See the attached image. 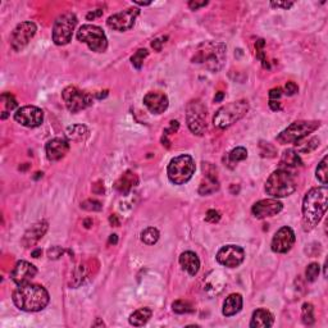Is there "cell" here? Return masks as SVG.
Masks as SVG:
<instances>
[{"instance_id":"obj_38","label":"cell","mask_w":328,"mask_h":328,"mask_svg":"<svg viewBox=\"0 0 328 328\" xmlns=\"http://www.w3.org/2000/svg\"><path fill=\"white\" fill-rule=\"evenodd\" d=\"M319 272H320L319 264H318V263H310V264L308 265V268H306V272H305L306 279H308L309 282H314L315 279L318 278V276H319Z\"/></svg>"},{"instance_id":"obj_19","label":"cell","mask_w":328,"mask_h":328,"mask_svg":"<svg viewBox=\"0 0 328 328\" xmlns=\"http://www.w3.org/2000/svg\"><path fill=\"white\" fill-rule=\"evenodd\" d=\"M144 104L153 114H162L167 111L169 105L168 97L163 92L158 91H150L144 97Z\"/></svg>"},{"instance_id":"obj_24","label":"cell","mask_w":328,"mask_h":328,"mask_svg":"<svg viewBox=\"0 0 328 328\" xmlns=\"http://www.w3.org/2000/svg\"><path fill=\"white\" fill-rule=\"evenodd\" d=\"M241 309H243V296L240 294H231L224 300L222 313L224 317H232V315L238 314Z\"/></svg>"},{"instance_id":"obj_20","label":"cell","mask_w":328,"mask_h":328,"mask_svg":"<svg viewBox=\"0 0 328 328\" xmlns=\"http://www.w3.org/2000/svg\"><path fill=\"white\" fill-rule=\"evenodd\" d=\"M69 150L68 141L63 140V138H53L45 147V153H46V158L50 162H57L61 160L62 158L66 157V154Z\"/></svg>"},{"instance_id":"obj_41","label":"cell","mask_w":328,"mask_h":328,"mask_svg":"<svg viewBox=\"0 0 328 328\" xmlns=\"http://www.w3.org/2000/svg\"><path fill=\"white\" fill-rule=\"evenodd\" d=\"M63 253L64 250L61 246H53L52 249L48 250V257H49L50 259H58V258H61L62 255H63Z\"/></svg>"},{"instance_id":"obj_1","label":"cell","mask_w":328,"mask_h":328,"mask_svg":"<svg viewBox=\"0 0 328 328\" xmlns=\"http://www.w3.org/2000/svg\"><path fill=\"white\" fill-rule=\"evenodd\" d=\"M328 190L325 186L309 190L303 200V228L309 232L322 221L327 210Z\"/></svg>"},{"instance_id":"obj_52","label":"cell","mask_w":328,"mask_h":328,"mask_svg":"<svg viewBox=\"0 0 328 328\" xmlns=\"http://www.w3.org/2000/svg\"><path fill=\"white\" fill-rule=\"evenodd\" d=\"M117 243H118V236H117V235H111V238H109V244L116 245Z\"/></svg>"},{"instance_id":"obj_6","label":"cell","mask_w":328,"mask_h":328,"mask_svg":"<svg viewBox=\"0 0 328 328\" xmlns=\"http://www.w3.org/2000/svg\"><path fill=\"white\" fill-rule=\"evenodd\" d=\"M195 173V162L193 157L188 154H182L173 158L169 162L167 174L172 183L174 185H185L190 181Z\"/></svg>"},{"instance_id":"obj_39","label":"cell","mask_w":328,"mask_h":328,"mask_svg":"<svg viewBox=\"0 0 328 328\" xmlns=\"http://www.w3.org/2000/svg\"><path fill=\"white\" fill-rule=\"evenodd\" d=\"M81 208L85 210H88V212H99V210H102L103 205L100 204L99 202H97V200L88 199V200H86V202H83L82 204H81Z\"/></svg>"},{"instance_id":"obj_2","label":"cell","mask_w":328,"mask_h":328,"mask_svg":"<svg viewBox=\"0 0 328 328\" xmlns=\"http://www.w3.org/2000/svg\"><path fill=\"white\" fill-rule=\"evenodd\" d=\"M50 296L46 289L40 285H20L13 293V303L20 310L28 313L40 312L46 308Z\"/></svg>"},{"instance_id":"obj_42","label":"cell","mask_w":328,"mask_h":328,"mask_svg":"<svg viewBox=\"0 0 328 328\" xmlns=\"http://www.w3.org/2000/svg\"><path fill=\"white\" fill-rule=\"evenodd\" d=\"M298 91H299V87L295 82H287L286 86H285V92H286V95H289V97L295 95Z\"/></svg>"},{"instance_id":"obj_50","label":"cell","mask_w":328,"mask_h":328,"mask_svg":"<svg viewBox=\"0 0 328 328\" xmlns=\"http://www.w3.org/2000/svg\"><path fill=\"white\" fill-rule=\"evenodd\" d=\"M109 222H111V224H113L114 227L119 226V221H118V218H117L116 214L111 215V218H109Z\"/></svg>"},{"instance_id":"obj_55","label":"cell","mask_w":328,"mask_h":328,"mask_svg":"<svg viewBox=\"0 0 328 328\" xmlns=\"http://www.w3.org/2000/svg\"><path fill=\"white\" fill-rule=\"evenodd\" d=\"M92 325H94V327H97V325H104V323H103L102 320H100V319H98L97 322H95L94 324H92Z\"/></svg>"},{"instance_id":"obj_43","label":"cell","mask_w":328,"mask_h":328,"mask_svg":"<svg viewBox=\"0 0 328 328\" xmlns=\"http://www.w3.org/2000/svg\"><path fill=\"white\" fill-rule=\"evenodd\" d=\"M270 6L273 8H282V9H289L294 6L293 2H272Z\"/></svg>"},{"instance_id":"obj_48","label":"cell","mask_w":328,"mask_h":328,"mask_svg":"<svg viewBox=\"0 0 328 328\" xmlns=\"http://www.w3.org/2000/svg\"><path fill=\"white\" fill-rule=\"evenodd\" d=\"M269 107L272 111H279L281 109V103L278 100H269Z\"/></svg>"},{"instance_id":"obj_53","label":"cell","mask_w":328,"mask_h":328,"mask_svg":"<svg viewBox=\"0 0 328 328\" xmlns=\"http://www.w3.org/2000/svg\"><path fill=\"white\" fill-rule=\"evenodd\" d=\"M31 255H32L33 258H39L40 255H41V249H36V250H33L32 253H31Z\"/></svg>"},{"instance_id":"obj_46","label":"cell","mask_w":328,"mask_h":328,"mask_svg":"<svg viewBox=\"0 0 328 328\" xmlns=\"http://www.w3.org/2000/svg\"><path fill=\"white\" fill-rule=\"evenodd\" d=\"M208 4V2H190L189 3V7H190L193 11H196V9L202 8V7H205Z\"/></svg>"},{"instance_id":"obj_4","label":"cell","mask_w":328,"mask_h":328,"mask_svg":"<svg viewBox=\"0 0 328 328\" xmlns=\"http://www.w3.org/2000/svg\"><path fill=\"white\" fill-rule=\"evenodd\" d=\"M296 189H298V182L295 176L284 168L273 172L265 182V191L268 195L274 199L290 196L295 193Z\"/></svg>"},{"instance_id":"obj_32","label":"cell","mask_w":328,"mask_h":328,"mask_svg":"<svg viewBox=\"0 0 328 328\" xmlns=\"http://www.w3.org/2000/svg\"><path fill=\"white\" fill-rule=\"evenodd\" d=\"M327 163H328V157L325 155L322 159V162L318 164L317 171H315V176H317L318 181L322 183V185H327L328 182V168H327Z\"/></svg>"},{"instance_id":"obj_18","label":"cell","mask_w":328,"mask_h":328,"mask_svg":"<svg viewBox=\"0 0 328 328\" xmlns=\"http://www.w3.org/2000/svg\"><path fill=\"white\" fill-rule=\"evenodd\" d=\"M284 208V204L278 202L277 199H265V200H260V202L255 203L253 205L254 217L258 219H263L267 217H273V215L278 214Z\"/></svg>"},{"instance_id":"obj_28","label":"cell","mask_w":328,"mask_h":328,"mask_svg":"<svg viewBox=\"0 0 328 328\" xmlns=\"http://www.w3.org/2000/svg\"><path fill=\"white\" fill-rule=\"evenodd\" d=\"M88 128L83 124H73L66 131L67 137L72 141H85L88 137Z\"/></svg>"},{"instance_id":"obj_17","label":"cell","mask_w":328,"mask_h":328,"mask_svg":"<svg viewBox=\"0 0 328 328\" xmlns=\"http://www.w3.org/2000/svg\"><path fill=\"white\" fill-rule=\"evenodd\" d=\"M36 274H37V269L35 265L26 260H21L14 265L13 270L11 272V279L20 286V285L30 284Z\"/></svg>"},{"instance_id":"obj_47","label":"cell","mask_w":328,"mask_h":328,"mask_svg":"<svg viewBox=\"0 0 328 328\" xmlns=\"http://www.w3.org/2000/svg\"><path fill=\"white\" fill-rule=\"evenodd\" d=\"M100 16H103V11L102 9H98V11H92L90 12V13H87L86 18H87L88 21H91V20H95V18H98V17Z\"/></svg>"},{"instance_id":"obj_25","label":"cell","mask_w":328,"mask_h":328,"mask_svg":"<svg viewBox=\"0 0 328 328\" xmlns=\"http://www.w3.org/2000/svg\"><path fill=\"white\" fill-rule=\"evenodd\" d=\"M137 183H138L137 176H136L133 172L127 171L126 173H124L123 176H121V178L116 182L114 188H116V190L118 191V193L123 194V195H127V194L130 193V191L132 190Z\"/></svg>"},{"instance_id":"obj_11","label":"cell","mask_w":328,"mask_h":328,"mask_svg":"<svg viewBox=\"0 0 328 328\" xmlns=\"http://www.w3.org/2000/svg\"><path fill=\"white\" fill-rule=\"evenodd\" d=\"M66 107L72 113H77V112L83 111L87 107L92 104V97L85 91L75 87V86H68L62 92Z\"/></svg>"},{"instance_id":"obj_13","label":"cell","mask_w":328,"mask_h":328,"mask_svg":"<svg viewBox=\"0 0 328 328\" xmlns=\"http://www.w3.org/2000/svg\"><path fill=\"white\" fill-rule=\"evenodd\" d=\"M138 13H140V11L137 8H128L126 11L113 14V16L108 18V27L114 31H118V32L131 30L135 26Z\"/></svg>"},{"instance_id":"obj_33","label":"cell","mask_w":328,"mask_h":328,"mask_svg":"<svg viewBox=\"0 0 328 328\" xmlns=\"http://www.w3.org/2000/svg\"><path fill=\"white\" fill-rule=\"evenodd\" d=\"M301 318H303L304 324L312 325L314 323V308L310 303L303 304L301 309Z\"/></svg>"},{"instance_id":"obj_16","label":"cell","mask_w":328,"mask_h":328,"mask_svg":"<svg viewBox=\"0 0 328 328\" xmlns=\"http://www.w3.org/2000/svg\"><path fill=\"white\" fill-rule=\"evenodd\" d=\"M295 232L293 231V228L285 226L282 228H279L276 232V235L273 236L272 245L270 246H272V250L274 253L285 254L291 250V248L295 244Z\"/></svg>"},{"instance_id":"obj_29","label":"cell","mask_w":328,"mask_h":328,"mask_svg":"<svg viewBox=\"0 0 328 328\" xmlns=\"http://www.w3.org/2000/svg\"><path fill=\"white\" fill-rule=\"evenodd\" d=\"M281 167H287V168H294V167L303 166L300 157L294 149L285 150L281 157Z\"/></svg>"},{"instance_id":"obj_49","label":"cell","mask_w":328,"mask_h":328,"mask_svg":"<svg viewBox=\"0 0 328 328\" xmlns=\"http://www.w3.org/2000/svg\"><path fill=\"white\" fill-rule=\"evenodd\" d=\"M162 44H163V41H160L159 39H155L154 41L152 42V46L154 48L157 52H160V50H162Z\"/></svg>"},{"instance_id":"obj_30","label":"cell","mask_w":328,"mask_h":328,"mask_svg":"<svg viewBox=\"0 0 328 328\" xmlns=\"http://www.w3.org/2000/svg\"><path fill=\"white\" fill-rule=\"evenodd\" d=\"M296 148H298V152L300 153H304V154H306V153H310L313 152L314 149H317L318 145H319V138L318 137H312L309 138V140H299L295 143Z\"/></svg>"},{"instance_id":"obj_8","label":"cell","mask_w":328,"mask_h":328,"mask_svg":"<svg viewBox=\"0 0 328 328\" xmlns=\"http://www.w3.org/2000/svg\"><path fill=\"white\" fill-rule=\"evenodd\" d=\"M77 25V17L73 13H64L59 16L53 26V41L63 46L72 40L73 31Z\"/></svg>"},{"instance_id":"obj_45","label":"cell","mask_w":328,"mask_h":328,"mask_svg":"<svg viewBox=\"0 0 328 328\" xmlns=\"http://www.w3.org/2000/svg\"><path fill=\"white\" fill-rule=\"evenodd\" d=\"M178 127H179L178 122H177V121H171V127H169L168 130L164 131V136H168L169 132H176V131L178 130Z\"/></svg>"},{"instance_id":"obj_27","label":"cell","mask_w":328,"mask_h":328,"mask_svg":"<svg viewBox=\"0 0 328 328\" xmlns=\"http://www.w3.org/2000/svg\"><path fill=\"white\" fill-rule=\"evenodd\" d=\"M153 312L149 308H140L136 312H133L130 315V324L135 325V327H141V325L147 324L149 319L152 318Z\"/></svg>"},{"instance_id":"obj_10","label":"cell","mask_w":328,"mask_h":328,"mask_svg":"<svg viewBox=\"0 0 328 328\" xmlns=\"http://www.w3.org/2000/svg\"><path fill=\"white\" fill-rule=\"evenodd\" d=\"M205 117H207V109L202 104V102L193 100L189 103L186 108V121H188V126L191 132L199 136L204 135L207 131Z\"/></svg>"},{"instance_id":"obj_3","label":"cell","mask_w":328,"mask_h":328,"mask_svg":"<svg viewBox=\"0 0 328 328\" xmlns=\"http://www.w3.org/2000/svg\"><path fill=\"white\" fill-rule=\"evenodd\" d=\"M226 45L222 42L209 41L204 42L199 46L195 57L193 58L194 63L204 64L205 68L212 72H218L223 67L226 61Z\"/></svg>"},{"instance_id":"obj_44","label":"cell","mask_w":328,"mask_h":328,"mask_svg":"<svg viewBox=\"0 0 328 328\" xmlns=\"http://www.w3.org/2000/svg\"><path fill=\"white\" fill-rule=\"evenodd\" d=\"M282 95V90L279 87L277 88H272L269 91V99L270 100H278Z\"/></svg>"},{"instance_id":"obj_37","label":"cell","mask_w":328,"mask_h":328,"mask_svg":"<svg viewBox=\"0 0 328 328\" xmlns=\"http://www.w3.org/2000/svg\"><path fill=\"white\" fill-rule=\"evenodd\" d=\"M2 100L4 102V107H6L3 114H2V118L6 119L7 116H8V112L13 111L14 108L17 107V102H16V99L13 98V95H11V94H3L2 95Z\"/></svg>"},{"instance_id":"obj_54","label":"cell","mask_w":328,"mask_h":328,"mask_svg":"<svg viewBox=\"0 0 328 328\" xmlns=\"http://www.w3.org/2000/svg\"><path fill=\"white\" fill-rule=\"evenodd\" d=\"M135 4H138V6H150V2H147V3H144V2H133Z\"/></svg>"},{"instance_id":"obj_14","label":"cell","mask_w":328,"mask_h":328,"mask_svg":"<svg viewBox=\"0 0 328 328\" xmlns=\"http://www.w3.org/2000/svg\"><path fill=\"white\" fill-rule=\"evenodd\" d=\"M14 119L22 126L35 128V127H39L44 121V112L33 105H26V107L20 108L14 113Z\"/></svg>"},{"instance_id":"obj_7","label":"cell","mask_w":328,"mask_h":328,"mask_svg":"<svg viewBox=\"0 0 328 328\" xmlns=\"http://www.w3.org/2000/svg\"><path fill=\"white\" fill-rule=\"evenodd\" d=\"M78 41L85 42L88 49L95 53H104L108 48V40L104 31L99 26L83 25L77 31Z\"/></svg>"},{"instance_id":"obj_5","label":"cell","mask_w":328,"mask_h":328,"mask_svg":"<svg viewBox=\"0 0 328 328\" xmlns=\"http://www.w3.org/2000/svg\"><path fill=\"white\" fill-rule=\"evenodd\" d=\"M249 112V103L246 100H238L219 108L213 117V124L217 128H228L232 124L240 121Z\"/></svg>"},{"instance_id":"obj_35","label":"cell","mask_w":328,"mask_h":328,"mask_svg":"<svg viewBox=\"0 0 328 328\" xmlns=\"http://www.w3.org/2000/svg\"><path fill=\"white\" fill-rule=\"evenodd\" d=\"M172 309L177 314H188V313H193L194 308L189 301L185 300H177L172 304Z\"/></svg>"},{"instance_id":"obj_15","label":"cell","mask_w":328,"mask_h":328,"mask_svg":"<svg viewBox=\"0 0 328 328\" xmlns=\"http://www.w3.org/2000/svg\"><path fill=\"white\" fill-rule=\"evenodd\" d=\"M245 259V251L241 246L226 245L217 253V262L228 268H236Z\"/></svg>"},{"instance_id":"obj_23","label":"cell","mask_w":328,"mask_h":328,"mask_svg":"<svg viewBox=\"0 0 328 328\" xmlns=\"http://www.w3.org/2000/svg\"><path fill=\"white\" fill-rule=\"evenodd\" d=\"M273 322H274V317L272 313L267 309H257L253 313L251 317L250 327L251 328H268L272 327Z\"/></svg>"},{"instance_id":"obj_22","label":"cell","mask_w":328,"mask_h":328,"mask_svg":"<svg viewBox=\"0 0 328 328\" xmlns=\"http://www.w3.org/2000/svg\"><path fill=\"white\" fill-rule=\"evenodd\" d=\"M179 264H181L182 269L186 270L190 276H195L200 269V260H199L198 255L193 251L182 253L181 257H179Z\"/></svg>"},{"instance_id":"obj_12","label":"cell","mask_w":328,"mask_h":328,"mask_svg":"<svg viewBox=\"0 0 328 328\" xmlns=\"http://www.w3.org/2000/svg\"><path fill=\"white\" fill-rule=\"evenodd\" d=\"M36 25L31 21L17 25L11 35V46L14 52H21L28 45L36 33Z\"/></svg>"},{"instance_id":"obj_36","label":"cell","mask_w":328,"mask_h":328,"mask_svg":"<svg viewBox=\"0 0 328 328\" xmlns=\"http://www.w3.org/2000/svg\"><path fill=\"white\" fill-rule=\"evenodd\" d=\"M148 56H149V52H148L147 49H138L137 52L131 57L132 66L135 67L136 69H141V67H143L144 64V61H145V58H147Z\"/></svg>"},{"instance_id":"obj_9","label":"cell","mask_w":328,"mask_h":328,"mask_svg":"<svg viewBox=\"0 0 328 328\" xmlns=\"http://www.w3.org/2000/svg\"><path fill=\"white\" fill-rule=\"evenodd\" d=\"M320 126V122L317 121H298L290 124L286 130L282 131L278 135L277 140L281 144H291L296 143L299 140L308 137L312 132H314L318 127Z\"/></svg>"},{"instance_id":"obj_51","label":"cell","mask_w":328,"mask_h":328,"mask_svg":"<svg viewBox=\"0 0 328 328\" xmlns=\"http://www.w3.org/2000/svg\"><path fill=\"white\" fill-rule=\"evenodd\" d=\"M223 98H224V94L223 92H222V91H219V92H218L217 95H215V98H214V102H222V100H223Z\"/></svg>"},{"instance_id":"obj_40","label":"cell","mask_w":328,"mask_h":328,"mask_svg":"<svg viewBox=\"0 0 328 328\" xmlns=\"http://www.w3.org/2000/svg\"><path fill=\"white\" fill-rule=\"evenodd\" d=\"M221 219V214L219 212L215 209H210L207 212V215H205V221L209 222V223H217L218 221Z\"/></svg>"},{"instance_id":"obj_26","label":"cell","mask_w":328,"mask_h":328,"mask_svg":"<svg viewBox=\"0 0 328 328\" xmlns=\"http://www.w3.org/2000/svg\"><path fill=\"white\" fill-rule=\"evenodd\" d=\"M222 277H223V274L221 272H213L208 276L207 282L204 285V290L208 295L214 296L221 293L222 289H223L222 287L223 286V278Z\"/></svg>"},{"instance_id":"obj_34","label":"cell","mask_w":328,"mask_h":328,"mask_svg":"<svg viewBox=\"0 0 328 328\" xmlns=\"http://www.w3.org/2000/svg\"><path fill=\"white\" fill-rule=\"evenodd\" d=\"M248 158V150L243 147H239L232 150L228 154V162L232 164H238L239 162H243Z\"/></svg>"},{"instance_id":"obj_56","label":"cell","mask_w":328,"mask_h":328,"mask_svg":"<svg viewBox=\"0 0 328 328\" xmlns=\"http://www.w3.org/2000/svg\"><path fill=\"white\" fill-rule=\"evenodd\" d=\"M107 95H108V91L105 90L104 91V94H99V95H97V97L99 98V99H102V98H105V97H107Z\"/></svg>"},{"instance_id":"obj_31","label":"cell","mask_w":328,"mask_h":328,"mask_svg":"<svg viewBox=\"0 0 328 328\" xmlns=\"http://www.w3.org/2000/svg\"><path fill=\"white\" fill-rule=\"evenodd\" d=\"M159 231L155 227H148L141 232V241L147 245H154L159 240Z\"/></svg>"},{"instance_id":"obj_21","label":"cell","mask_w":328,"mask_h":328,"mask_svg":"<svg viewBox=\"0 0 328 328\" xmlns=\"http://www.w3.org/2000/svg\"><path fill=\"white\" fill-rule=\"evenodd\" d=\"M48 227L49 226H48L46 221H41L32 224V226L26 231L25 236H23L22 245L25 246V248H31V246L35 245V244L37 243V241H39L45 233H46Z\"/></svg>"}]
</instances>
